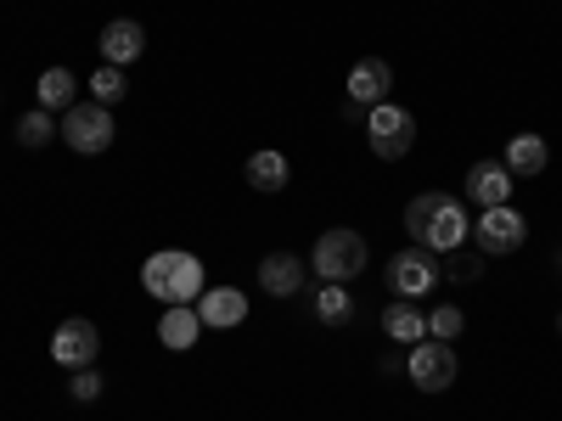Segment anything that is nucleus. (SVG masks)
I'll return each instance as SVG.
<instances>
[{
    "label": "nucleus",
    "mask_w": 562,
    "mask_h": 421,
    "mask_svg": "<svg viewBox=\"0 0 562 421\" xmlns=\"http://www.w3.org/2000/svg\"><path fill=\"white\" fill-rule=\"evenodd\" d=\"M203 332H209V326H203L198 304H169V309L158 315V343H164L169 354H192Z\"/></svg>",
    "instance_id": "nucleus-12"
},
{
    "label": "nucleus",
    "mask_w": 562,
    "mask_h": 421,
    "mask_svg": "<svg viewBox=\"0 0 562 421\" xmlns=\"http://www.w3.org/2000/svg\"><path fill=\"white\" fill-rule=\"evenodd\" d=\"M52 135H57V118L45 113V107H34V113H23V118H18V147H29V152H40Z\"/></svg>",
    "instance_id": "nucleus-22"
},
{
    "label": "nucleus",
    "mask_w": 562,
    "mask_h": 421,
    "mask_svg": "<svg viewBox=\"0 0 562 421\" xmlns=\"http://www.w3.org/2000/svg\"><path fill=\"white\" fill-rule=\"evenodd\" d=\"M198 315H203V326H214V332H231V326L248 320V298L237 287H203Z\"/></svg>",
    "instance_id": "nucleus-15"
},
{
    "label": "nucleus",
    "mask_w": 562,
    "mask_h": 421,
    "mask_svg": "<svg viewBox=\"0 0 562 421\" xmlns=\"http://www.w3.org/2000/svg\"><path fill=\"white\" fill-rule=\"evenodd\" d=\"M405 377L416 383V394H445V388H456V377H461V360H456L450 343L422 338V343L405 349Z\"/></svg>",
    "instance_id": "nucleus-5"
},
{
    "label": "nucleus",
    "mask_w": 562,
    "mask_h": 421,
    "mask_svg": "<svg viewBox=\"0 0 562 421\" xmlns=\"http://www.w3.org/2000/svg\"><path fill=\"white\" fill-rule=\"evenodd\" d=\"M467 332V315L456 309V304H439L434 315H428V338H439V343H456Z\"/></svg>",
    "instance_id": "nucleus-23"
},
{
    "label": "nucleus",
    "mask_w": 562,
    "mask_h": 421,
    "mask_svg": "<svg viewBox=\"0 0 562 421\" xmlns=\"http://www.w3.org/2000/svg\"><path fill=\"white\" fill-rule=\"evenodd\" d=\"M383 332H389L400 349H411V343L428 338V315H422L411 298H405V304H389V309H383Z\"/></svg>",
    "instance_id": "nucleus-17"
},
{
    "label": "nucleus",
    "mask_w": 562,
    "mask_h": 421,
    "mask_svg": "<svg viewBox=\"0 0 562 421\" xmlns=\"http://www.w3.org/2000/svg\"><path fill=\"white\" fill-rule=\"evenodd\" d=\"M557 332H562V315H557Z\"/></svg>",
    "instance_id": "nucleus-26"
},
{
    "label": "nucleus",
    "mask_w": 562,
    "mask_h": 421,
    "mask_svg": "<svg viewBox=\"0 0 562 421\" xmlns=\"http://www.w3.org/2000/svg\"><path fill=\"white\" fill-rule=\"evenodd\" d=\"M366 140H371V152H378L383 163H400V158L416 147V118H411L405 107L383 102V107L366 113Z\"/></svg>",
    "instance_id": "nucleus-6"
},
{
    "label": "nucleus",
    "mask_w": 562,
    "mask_h": 421,
    "mask_svg": "<svg viewBox=\"0 0 562 421\" xmlns=\"http://www.w3.org/2000/svg\"><path fill=\"white\" fill-rule=\"evenodd\" d=\"M389 90H394V68L383 62V57H360L355 68H349V102L355 107H383L389 102Z\"/></svg>",
    "instance_id": "nucleus-11"
},
{
    "label": "nucleus",
    "mask_w": 562,
    "mask_h": 421,
    "mask_svg": "<svg viewBox=\"0 0 562 421\" xmlns=\"http://www.w3.org/2000/svg\"><path fill=\"white\" fill-rule=\"evenodd\" d=\"M243 174H248V185H254V192H281V185L293 180V163L281 158V152H254Z\"/></svg>",
    "instance_id": "nucleus-18"
},
{
    "label": "nucleus",
    "mask_w": 562,
    "mask_h": 421,
    "mask_svg": "<svg viewBox=\"0 0 562 421\" xmlns=\"http://www.w3.org/2000/svg\"><path fill=\"white\" fill-rule=\"evenodd\" d=\"M85 84H90V102H102V107H113V102L130 96V79H124V68H113V62H97V73H90Z\"/></svg>",
    "instance_id": "nucleus-21"
},
{
    "label": "nucleus",
    "mask_w": 562,
    "mask_h": 421,
    "mask_svg": "<svg viewBox=\"0 0 562 421\" xmlns=\"http://www.w3.org/2000/svg\"><path fill=\"white\" fill-rule=\"evenodd\" d=\"M445 259H450V264H445V275H450V281H479V275H484V259L461 253V248H456V253H445Z\"/></svg>",
    "instance_id": "nucleus-25"
},
{
    "label": "nucleus",
    "mask_w": 562,
    "mask_h": 421,
    "mask_svg": "<svg viewBox=\"0 0 562 421\" xmlns=\"http://www.w3.org/2000/svg\"><path fill=\"white\" fill-rule=\"evenodd\" d=\"M473 242H479L484 259H506V253H518L529 242V219L512 208V203L506 208H484L479 225H473Z\"/></svg>",
    "instance_id": "nucleus-7"
},
{
    "label": "nucleus",
    "mask_w": 562,
    "mask_h": 421,
    "mask_svg": "<svg viewBox=\"0 0 562 421\" xmlns=\"http://www.w3.org/2000/svg\"><path fill=\"white\" fill-rule=\"evenodd\" d=\"M501 163H506L512 174L535 180L540 169H551V147H546L540 135H529V129H524V135H512V140H506V158H501Z\"/></svg>",
    "instance_id": "nucleus-16"
},
{
    "label": "nucleus",
    "mask_w": 562,
    "mask_h": 421,
    "mask_svg": "<svg viewBox=\"0 0 562 421\" xmlns=\"http://www.w3.org/2000/svg\"><path fill=\"white\" fill-rule=\"evenodd\" d=\"M315 320L321 326H349L355 320V298L344 281H321V293H315Z\"/></svg>",
    "instance_id": "nucleus-19"
},
{
    "label": "nucleus",
    "mask_w": 562,
    "mask_h": 421,
    "mask_svg": "<svg viewBox=\"0 0 562 421\" xmlns=\"http://www.w3.org/2000/svg\"><path fill=\"white\" fill-rule=\"evenodd\" d=\"M74 90H79V79L68 68H45L40 73V107L45 113H68L74 107Z\"/></svg>",
    "instance_id": "nucleus-20"
},
{
    "label": "nucleus",
    "mask_w": 562,
    "mask_h": 421,
    "mask_svg": "<svg viewBox=\"0 0 562 421\" xmlns=\"http://www.w3.org/2000/svg\"><path fill=\"white\" fill-rule=\"evenodd\" d=\"M366 237L360 230H321L315 237V248H310V270L321 275V281H355L360 270H366Z\"/></svg>",
    "instance_id": "nucleus-3"
},
{
    "label": "nucleus",
    "mask_w": 562,
    "mask_h": 421,
    "mask_svg": "<svg viewBox=\"0 0 562 421\" xmlns=\"http://www.w3.org/2000/svg\"><path fill=\"white\" fill-rule=\"evenodd\" d=\"M97 52H102V62L130 68L140 52H147V29H140L135 18H113V23L102 29V39H97Z\"/></svg>",
    "instance_id": "nucleus-13"
},
{
    "label": "nucleus",
    "mask_w": 562,
    "mask_h": 421,
    "mask_svg": "<svg viewBox=\"0 0 562 421\" xmlns=\"http://www.w3.org/2000/svg\"><path fill=\"white\" fill-rule=\"evenodd\" d=\"M259 287H265L270 298H293V293L304 287V259L288 253V248L265 253V259H259Z\"/></svg>",
    "instance_id": "nucleus-14"
},
{
    "label": "nucleus",
    "mask_w": 562,
    "mask_h": 421,
    "mask_svg": "<svg viewBox=\"0 0 562 421\" xmlns=\"http://www.w3.org/2000/svg\"><path fill=\"white\" fill-rule=\"evenodd\" d=\"M405 230H411V242L428 248V253H456V248H467V237H473V225H467V214H461V203H456L450 192H422V197H411Z\"/></svg>",
    "instance_id": "nucleus-1"
},
{
    "label": "nucleus",
    "mask_w": 562,
    "mask_h": 421,
    "mask_svg": "<svg viewBox=\"0 0 562 421\" xmlns=\"http://www.w3.org/2000/svg\"><path fill=\"white\" fill-rule=\"evenodd\" d=\"M52 360L63 371H85V365H97L102 360V332H97V320H85V315H68L57 332H52Z\"/></svg>",
    "instance_id": "nucleus-8"
},
{
    "label": "nucleus",
    "mask_w": 562,
    "mask_h": 421,
    "mask_svg": "<svg viewBox=\"0 0 562 421\" xmlns=\"http://www.w3.org/2000/svg\"><path fill=\"white\" fill-rule=\"evenodd\" d=\"M57 135L68 140L74 152L97 158V152H108V147H113L119 124H113V107H102V102H74V107L57 118Z\"/></svg>",
    "instance_id": "nucleus-4"
},
{
    "label": "nucleus",
    "mask_w": 562,
    "mask_h": 421,
    "mask_svg": "<svg viewBox=\"0 0 562 421\" xmlns=\"http://www.w3.org/2000/svg\"><path fill=\"white\" fill-rule=\"evenodd\" d=\"M512 180H518V174H512L501 158H484V163L467 169L461 192H467V203H473V208H506L512 203Z\"/></svg>",
    "instance_id": "nucleus-10"
},
{
    "label": "nucleus",
    "mask_w": 562,
    "mask_h": 421,
    "mask_svg": "<svg viewBox=\"0 0 562 421\" xmlns=\"http://www.w3.org/2000/svg\"><path fill=\"white\" fill-rule=\"evenodd\" d=\"M140 287H147V298H158L164 309L169 304H198L203 298V259L186 253V248H164L153 253L147 264H140Z\"/></svg>",
    "instance_id": "nucleus-2"
},
{
    "label": "nucleus",
    "mask_w": 562,
    "mask_h": 421,
    "mask_svg": "<svg viewBox=\"0 0 562 421\" xmlns=\"http://www.w3.org/2000/svg\"><path fill=\"white\" fill-rule=\"evenodd\" d=\"M68 394H74L79 405H97V399L108 394V383H102V371H97V365H85V371H74V383H68Z\"/></svg>",
    "instance_id": "nucleus-24"
},
{
    "label": "nucleus",
    "mask_w": 562,
    "mask_h": 421,
    "mask_svg": "<svg viewBox=\"0 0 562 421\" xmlns=\"http://www.w3.org/2000/svg\"><path fill=\"white\" fill-rule=\"evenodd\" d=\"M439 275H445V270L434 264V253H428V248L394 253V259H389V293L416 304V298H428V293L439 287Z\"/></svg>",
    "instance_id": "nucleus-9"
}]
</instances>
